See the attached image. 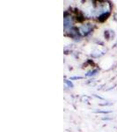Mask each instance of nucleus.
Listing matches in <instances>:
<instances>
[{
    "label": "nucleus",
    "instance_id": "1",
    "mask_svg": "<svg viewBox=\"0 0 117 132\" xmlns=\"http://www.w3.org/2000/svg\"><path fill=\"white\" fill-rule=\"evenodd\" d=\"M72 24H73V20H72V17L71 15H68L66 13L63 18V27L65 30L71 29L72 27Z\"/></svg>",
    "mask_w": 117,
    "mask_h": 132
},
{
    "label": "nucleus",
    "instance_id": "6",
    "mask_svg": "<svg viewBox=\"0 0 117 132\" xmlns=\"http://www.w3.org/2000/svg\"><path fill=\"white\" fill-rule=\"evenodd\" d=\"M99 72V70L95 69V70H92V71H89L86 74V77H93Z\"/></svg>",
    "mask_w": 117,
    "mask_h": 132
},
{
    "label": "nucleus",
    "instance_id": "7",
    "mask_svg": "<svg viewBox=\"0 0 117 132\" xmlns=\"http://www.w3.org/2000/svg\"><path fill=\"white\" fill-rule=\"evenodd\" d=\"M64 83H65V85L69 87V88H73V84H72V82L71 81V80H68V79H65L64 80Z\"/></svg>",
    "mask_w": 117,
    "mask_h": 132
},
{
    "label": "nucleus",
    "instance_id": "8",
    "mask_svg": "<svg viewBox=\"0 0 117 132\" xmlns=\"http://www.w3.org/2000/svg\"><path fill=\"white\" fill-rule=\"evenodd\" d=\"M96 113H99V114H109L111 111H102V110H96Z\"/></svg>",
    "mask_w": 117,
    "mask_h": 132
},
{
    "label": "nucleus",
    "instance_id": "11",
    "mask_svg": "<svg viewBox=\"0 0 117 132\" xmlns=\"http://www.w3.org/2000/svg\"><path fill=\"white\" fill-rule=\"evenodd\" d=\"M112 103H109V102H106V103H101V106H108V105H111Z\"/></svg>",
    "mask_w": 117,
    "mask_h": 132
},
{
    "label": "nucleus",
    "instance_id": "3",
    "mask_svg": "<svg viewBox=\"0 0 117 132\" xmlns=\"http://www.w3.org/2000/svg\"><path fill=\"white\" fill-rule=\"evenodd\" d=\"M69 35L72 37L73 39L75 40H79L80 39V34L79 31L77 27H71V29L69 30Z\"/></svg>",
    "mask_w": 117,
    "mask_h": 132
},
{
    "label": "nucleus",
    "instance_id": "4",
    "mask_svg": "<svg viewBox=\"0 0 117 132\" xmlns=\"http://www.w3.org/2000/svg\"><path fill=\"white\" fill-rule=\"evenodd\" d=\"M104 52L105 51H101V50H95V51H93V52L92 53V56L93 57H99V56H101L102 55L104 54Z\"/></svg>",
    "mask_w": 117,
    "mask_h": 132
},
{
    "label": "nucleus",
    "instance_id": "13",
    "mask_svg": "<svg viewBox=\"0 0 117 132\" xmlns=\"http://www.w3.org/2000/svg\"><path fill=\"white\" fill-rule=\"evenodd\" d=\"M93 96L94 97H96V98H99V99H101V100H104L103 98L102 97H99V96H98V95H96V94H93Z\"/></svg>",
    "mask_w": 117,
    "mask_h": 132
},
{
    "label": "nucleus",
    "instance_id": "5",
    "mask_svg": "<svg viewBox=\"0 0 117 132\" xmlns=\"http://www.w3.org/2000/svg\"><path fill=\"white\" fill-rule=\"evenodd\" d=\"M109 13L110 12H106V13H103V14H101V15H99V18H98V20H99V21H104V20H106L107 19V17L109 16Z\"/></svg>",
    "mask_w": 117,
    "mask_h": 132
},
{
    "label": "nucleus",
    "instance_id": "14",
    "mask_svg": "<svg viewBox=\"0 0 117 132\" xmlns=\"http://www.w3.org/2000/svg\"><path fill=\"white\" fill-rule=\"evenodd\" d=\"M114 46H115V47H117V42H116V43H115V45H114Z\"/></svg>",
    "mask_w": 117,
    "mask_h": 132
},
{
    "label": "nucleus",
    "instance_id": "2",
    "mask_svg": "<svg viewBox=\"0 0 117 132\" xmlns=\"http://www.w3.org/2000/svg\"><path fill=\"white\" fill-rule=\"evenodd\" d=\"M92 28H93V25L90 24V23H87V24L83 25L79 29L80 34H81L82 35H87L88 34H90Z\"/></svg>",
    "mask_w": 117,
    "mask_h": 132
},
{
    "label": "nucleus",
    "instance_id": "9",
    "mask_svg": "<svg viewBox=\"0 0 117 132\" xmlns=\"http://www.w3.org/2000/svg\"><path fill=\"white\" fill-rule=\"evenodd\" d=\"M90 100V98L89 97H87V96H83L82 98H81V101H85V102H87Z\"/></svg>",
    "mask_w": 117,
    "mask_h": 132
},
{
    "label": "nucleus",
    "instance_id": "12",
    "mask_svg": "<svg viewBox=\"0 0 117 132\" xmlns=\"http://www.w3.org/2000/svg\"><path fill=\"white\" fill-rule=\"evenodd\" d=\"M112 117H104L103 120H111Z\"/></svg>",
    "mask_w": 117,
    "mask_h": 132
},
{
    "label": "nucleus",
    "instance_id": "10",
    "mask_svg": "<svg viewBox=\"0 0 117 132\" xmlns=\"http://www.w3.org/2000/svg\"><path fill=\"white\" fill-rule=\"evenodd\" d=\"M75 79H82V77H71V80H75Z\"/></svg>",
    "mask_w": 117,
    "mask_h": 132
}]
</instances>
